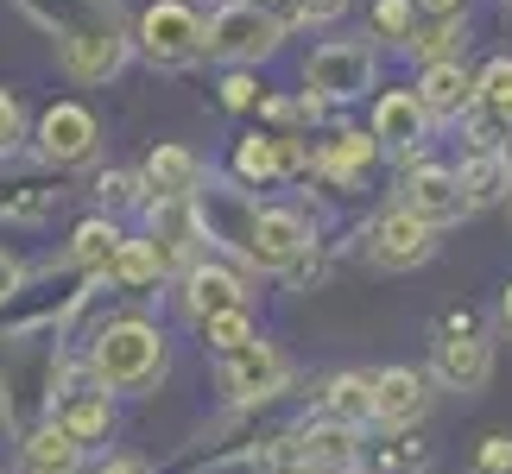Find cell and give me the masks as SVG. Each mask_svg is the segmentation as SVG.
Returning <instances> with one entry per match:
<instances>
[{
	"instance_id": "25",
	"label": "cell",
	"mask_w": 512,
	"mask_h": 474,
	"mask_svg": "<svg viewBox=\"0 0 512 474\" xmlns=\"http://www.w3.org/2000/svg\"><path fill=\"white\" fill-rule=\"evenodd\" d=\"M373 158H380V140H373V133H354V127H348V133H336V140L323 146L317 165L336 177V184H354V177H361Z\"/></svg>"
},
{
	"instance_id": "16",
	"label": "cell",
	"mask_w": 512,
	"mask_h": 474,
	"mask_svg": "<svg viewBox=\"0 0 512 474\" xmlns=\"http://www.w3.org/2000/svg\"><path fill=\"white\" fill-rule=\"evenodd\" d=\"M418 102H424L430 121H468L481 95H475V76H468L462 57H456V64H424V76H418Z\"/></svg>"
},
{
	"instance_id": "21",
	"label": "cell",
	"mask_w": 512,
	"mask_h": 474,
	"mask_svg": "<svg viewBox=\"0 0 512 474\" xmlns=\"http://www.w3.org/2000/svg\"><path fill=\"white\" fill-rule=\"evenodd\" d=\"M317 418L361 430V418H373V373H329L317 392Z\"/></svg>"
},
{
	"instance_id": "9",
	"label": "cell",
	"mask_w": 512,
	"mask_h": 474,
	"mask_svg": "<svg viewBox=\"0 0 512 474\" xmlns=\"http://www.w3.org/2000/svg\"><path fill=\"white\" fill-rule=\"evenodd\" d=\"M373 83V51L367 45H317L304 64V89L323 102H354Z\"/></svg>"
},
{
	"instance_id": "32",
	"label": "cell",
	"mask_w": 512,
	"mask_h": 474,
	"mask_svg": "<svg viewBox=\"0 0 512 474\" xmlns=\"http://www.w3.org/2000/svg\"><path fill=\"white\" fill-rule=\"evenodd\" d=\"M475 474H512V437H506V430L475 449Z\"/></svg>"
},
{
	"instance_id": "34",
	"label": "cell",
	"mask_w": 512,
	"mask_h": 474,
	"mask_svg": "<svg viewBox=\"0 0 512 474\" xmlns=\"http://www.w3.org/2000/svg\"><path fill=\"white\" fill-rule=\"evenodd\" d=\"M222 102H228V108H253V102H260V83H253V76H241V70H234L228 83H222Z\"/></svg>"
},
{
	"instance_id": "29",
	"label": "cell",
	"mask_w": 512,
	"mask_h": 474,
	"mask_svg": "<svg viewBox=\"0 0 512 474\" xmlns=\"http://www.w3.org/2000/svg\"><path fill=\"white\" fill-rule=\"evenodd\" d=\"M203 342H209L215 354H234V348L260 342V335H253V316H247V310H228V316H209V323H203Z\"/></svg>"
},
{
	"instance_id": "12",
	"label": "cell",
	"mask_w": 512,
	"mask_h": 474,
	"mask_svg": "<svg viewBox=\"0 0 512 474\" xmlns=\"http://www.w3.org/2000/svg\"><path fill=\"white\" fill-rule=\"evenodd\" d=\"M95 140H102V127L76 102H57V108H45V121H38V152H45L51 165H83V158H95Z\"/></svg>"
},
{
	"instance_id": "14",
	"label": "cell",
	"mask_w": 512,
	"mask_h": 474,
	"mask_svg": "<svg viewBox=\"0 0 512 474\" xmlns=\"http://www.w3.org/2000/svg\"><path fill=\"white\" fill-rule=\"evenodd\" d=\"M184 310H190V323L203 329L209 316H228V310H247V285H241V272H228V266H215V260H196L184 272Z\"/></svg>"
},
{
	"instance_id": "37",
	"label": "cell",
	"mask_w": 512,
	"mask_h": 474,
	"mask_svg": "<svg viewBox=\"0 0 512 474\" xmlns=\"http://www.w3.org/2000/svg\"><path fill=\"white\" fill-rule=\"evenodd\" d=\"M95 474H159V468H152L146 456H127V449H121V456H108V462L95 468Z\"/></svg>"
},
{
	"instance_id": "8",
	"label": "cell",
	"mask_w": 512,
	"mask_h": 474,
	"mask_svg": "<svg viewBox=\"0 0 512 474\" xmlns=\"http://www.w3.org/2000/svg\"><path fill=\"white\" fill-rule=\"evenodd\" d=\"M285 462H304V468H317V474H348L354 462H361V430L336 424V418H310V424L291 430Z\"/></svg>"
},
{
	"instance_id": "2",
	"label": "cell",
	"mask_w": 512,
	"mask_h": 474,
	"mask_svg": "<svg viewBox=\"0 0 512 474\" xmlns=\"http://www.w3.org/2000/svg\"><path fill=\"white\" fill-rule=\"evenodd\" d=\"M165 373V335L146 316H121V323L95 329L89 342V380L102 392H146Z\"/></svg>"
},
{
	"instance_id": "38",
	"label": "cell",
	"mask_w": 512,
	"mask_h": 474,
	"mask_svg": "<svg viewBox=\"0 0 512 474\" xmlns=\"http://www.w3.org/2000/svg\"><path fill=\"white\" fill-rule=\"evenodd\" d=\"M500 323H506V329H512V285H506V291H500Z\"/></svg>"
},
{
	"instance_id": "5",
	"label": "cell",
	"mask_w": 512,
	"mask_h": 474,
	"mask_svg": "<svg viewBox=\"0 0 512 474\" xmlns=\"http://www.w3.org/2000/svg\"><path fill=\"white\" fill-rule=\"evenodd\" d=\"M310 222L298 209H253L247 215V234H241V253L253 272H291L310 253Z\"/></svg>"
},
{
	"instance_id": "41",
	"label": "cell",
	"mask_w": 512,
	"mask_h": 474,
	"mask_svg": "<svg viewBox=\"0 0 512 474\" xmlns=\"http://www.w3.org/2000/svg\"><path fill=\"white\" fill-rule=\"evenodd\" d=\"M506 7H512V0H506Z\"/></svg>"
},
{
	"instance_id": "20",
	"label": "cell",
	"mask_w": 512,
	"mask_h": 474,
	"mask_svg": "<svg viewBox=\"0 0 512 474\" xmlns=\"http://www.w3.org/2000/svg\"><path fill=\"white\" fill-rule=\"evenodd\" d=\"M234 171H241L247 184H272V177L298 171V146H291L285 133H247V140L234 146Z\"/></svg>"
},
{
	"instance_id": "11",
	"label": "cell",
	"mask_w": 512,
	"mask_h": 474,
	"mask_svg": "<svg viewBox=\"0 0 512 474\" xmlns=\"http://www.w3.org/2000/svg\"><path fill=\"white\" fill-rule=\"evenodd\" d=\"M424 411H430V373H418V367H386V373H373V424L411 430Z\"/></svg>"
},
{
	"instance_id": "15",
	"label": "cell",
	"mask_w": 512,
	"mask_h": 474,
	"mask_svg": "<svg viewBox=\"0 0 512 474\" xmlns=\"http://www.w3.org/2000/svg\"><path fill=\"white\" fill-rule=\"evenodd\" d=\"M405 209H411V215H424L430 228L462 222V215H468L462 177H456V171H443V165H418V171L405 177Z\"/></svg>"
},
{
	"instance_id": "10",
	"label": "cell",
	"mask_w": 512,
	"mask_h": 474,
	"mask_svg": "<svg viewBox=\"0 0 512 474\" xmlns=\"http://www.w3.org/2000/svg\"><path fill=\"white\" fill-rule=\"evenodd\" d=\"M367 253H373V266H386V272H411V266H424L430 253H437V228L399 203L392 215H380V222H373Z\"/></svg>"
},
{
	"instance_id": "35",
	"label": "cell",
	"mask_w": 512,
	"mask_h": 474,
	"mask_svg": "<svg viewBox=\"0 0 512 474\" xmlns=\"http://www.w3.org/2000/svg\"><path fill=\"white\" fill-rule=\"evenodd\" d=\"M19 127H26V121H19V102H13L7 89H0V152H13V146H19Z\"/></svg>"
},
{
	"instance_id": "3",
	"label": "cell",
	"mask_w": 512,
	"mask_h": 474,
	"mask_svg": "<svg viewBox=\"0 0 512 474\" xmlns=\"http://www.w3.org/2000/svg\"><path fill=\"white\" fill-rule=\"evenodd\" d=\"M279 13H266L260 0H228V7H215L209 19V45L203 57H215V64H260V57L279 51Z\"/></svg>"
},
{
	"instance_id": "1",
	"label": "cell",
	"mask_w": 512,
	"mask_h": 474,
	"mask_svg": "<svg viewBox=\"0 0 512 474\" xmlns=\"http://www.w3.org/2000/svg\"><path fill=\"white\" fill-rule=\"evenodd\" d=\"M26 13L57 32V57L76 83H108L127 64V32L114 0H26Z\"/></svg>"
},
{
	"instance_id": "36",
	"label": "cell",
	"mask_w": 512,
	"mask_h": 474,
	"mask_svg": "<svg viewBox=\"0 0 512 474\" xmlns=\"http://www.w3.org/2000/svg\"><path fill=\"white\" fill-rule=\"evenodd\" d=\"M19 285H26V266H19L7 247H0V304H7V298H19Z\"/></svg>"
},
{
	"instance_id": "23",
	"label": "cell",
	"mask_w": 512,
	"mask_h": 474,
	"mask_svg": "<svg viewBox=\"0 0 512 474\" xmlns=\"http://www.w3.org/2000/svg\"><path fill=\"white\" fill-rule=\"evenodd\" d=\"M456 177H462L468 209H487V203H500V196H512V158L506 152H468V165Z\"/></svg>"
},
{
	"instance_id": "26",
	"label": "cell",
	"mask_w": 512,
	"mask_h": 474,
	"mask_svg": "<svg viewBox=\"0 0 512 474\" xmlns=\"http://www.w3.org/2000/svg\"><path fill=\"white\" fill-rule=\"evenodd\" d=\"M462 45H468V19H462V13H456V19H430V26L411 32V51H418L424 64H456Z\"/></svg>"
},
{
	"instance_id": "28",
	"label": "cell",
	"mask_w": 512,
	"mask_h": 474,
	"mask_svg": "<svg viewBox=\"0 0 512 474\" xmlns=\"http://www.w3.org/2000/svg\"><path fill=\"white\" fill-rule=\"evenodd\" d=\"M475 95H481V114H494V121H506L512 127V57H494L481 76H475Z\"/></svg>"
},
{
	"instance_id": "4",
	"label": "cell",
	"mask_w": 512,
	"mask_h": 474,
	"mask_svg": "<svg viewBox=\"0 0 512 474\" xmlns=\"http://www.w3.org/2000/svg\"><path fill=\"white\" fill-rule=\"evenodd\" d=\"M209 45V26L196 19V7H184V0H152V7L140 13V51L152 57L159 70H184L196 64Z\"/></svg>"
},
{
	"instance_id": "27",
	"label": "cell",
	"mask_w": 512,
	"mask_h": 474,
	"mask_svg": "<svg viewBox=\"0 0 512 474\" xmlns=\"http://www.w3.org/2000/svg\"><path fill=\"white\" fill-rule=\"evenodd\" d=\"M159 253H152V241H127L121 247V260L108 266V279L121 285V291H146V285H159Z\"/></svg>"
},
{
	"instance_id": "24",
	"label": "cell",
	"mask_w": 512,
	"mask_h": 474,
	"mask_svg": "<svg viewBox=\"0 0 512 474\" xmlns=\"http://www.w3.org/2000/svg\"><path fill=\"white\" fill-rule=\"evenodd\" d=\"M140 177H146V190H159V196H196L203 165H196V152H184V146H159Z\"/></svg>"
},
{
	"instance_id": "39",
	"label": "cell",
	"mask_w": 512,
	"mask_h": 474,
	"mask_svg": "<svg viewBox=\"0 0 512 474\" xmlns=\"http://www.w3.org/2000/svg\"><path fill=\"white\" fill-rule=\"evenodd\" d=\"M279 474H317V468H304V462H285V468H279Z\"/></svg>"
},
{
	"instance_id": "7",
	"label": "cell",
	"mask_w": 512,
	"mask_h": 474,
	"mask_svg": "<svg viewBox=\"0 0 512 474\" xmlns=\"http://www.w3.org/2000/svg\"><path fill=\"white\" fill-rule=\"evenodd\" d=\"M285 386H291V361L272 342H247L222 354V392L234 405H272Z\"/></svg>"
},
{
	"instance_id": "18",
	"label": "cell",
	"mask_w": 512,
	"mask_h": 474,
	"mask_svg": "<svg viewBox=\"0 0 512 474\" xmlns=\"http://www.w3.org/2000/svg\"><path fill=\"white\" fill-rule=\"evenodd\" d=\"M19 449H26V468H32V474H76V468H83V456H89V449L76 443L57 418H38Z\"/></svg>"
},
{
	"instance_id": "22",
	"label": "cell",
	"mask_w": 512,
	"mask_h": 474,
	"mask_svg": "<svg viewBox=\"0 0 512 474\" xmlns=\"http://www.w3.org/2000/svg\"><path fill=\"white\" fill-rule=\"evenodd\" d=\"M121 247H127V234L114 228V215H95V222H83L70 234V266H83L95 272V279H108V266L121 260Z\"/></svg>"
},
{
	"instance_id": "30",
	"label": "cell",
	"mask_w": 512,
	"mask_h": 474,
	"mask_svg": "<svg viewBox=\"0 0 512 474\" xmlns=\"http://www.w3.org/2000/svg\"><path fill=\"white\" fill-rule=\"evenodd\" d=\"M95 196H102V209H133L146 196V177L140 171H102L95 177Z\"/></svg>"
},
{
	"instance_id": "6",
	"label": "cell",
	"mask_w": 512,
	"mask_h": 474,
	"mask_svg": "<svg viewBox=\"0 0 512 474\" xmlns=\"http://www.w3.org/2000/svg\"><path fill=\"white\" fill-rule=\"evenodd\" d=\"M146 222H152V253H159V266L165 272H190L196 266V247L209 241L196 196H152Z\"/></svg>"
},
{
	"instance_id": "13",
	"label": "cell",
	"mask_w": 512,
	"mask_h": 474,
	"mask_svg": "<svg viewBox=\"0 0 512 474\" xmlns=\"http://www.w3.org/2000/svg\"><path fill=\"white\" fill-rule=\"evenodd\" d=\"M437 380L449 392H481L487 380H494V342H487V329L437 335Z\"/></svg>"
},
{
	"instance_id": "17",
	"label": "cell",
	"mask_w": 512,
	"mask_h": 474,
	"mask_svg": "<svg viewBox=\"0 0 512 474\" xmlns=\"http://www.w3.org/2000/svg\"><path fill=\"white\" fill-rule=\"evenodd\" d=\"M424 102H418V89H386L380 95V108H373V140L380 146H399V152H418L424 146Z\"/></svg>"
},
{
	"instance_id": "19",
	"label": "cell",
	"mask_w": 512,
	"mask_h": 474,
	"mask_svg": "<svg viewBox=\"0 0 512 474\" xmlns=\"http://www.w3.org/2000/svg\"><path fill=\"white\" fill-rule=\"evenodd\" d=\"M57 424L70 430L83 449H95V443H108L114 437V405H108V392L102 386H83V392H64L57 399Z\"/></svg>"
},
{
	"instance_id": "40",
	"label": "cell",
	"mask_w": 512,
	"mask_h": 474,
	"mask_svg": "<svg viewBox=\"0 0 512 474\" xmlns=\"http://www.w3.org/2000/svg\"><path fill=\"white\" fill-rule=\"evenodd\" d=\"M260 7H266V0H260Z\"/></svg>"
},
{
	"instance_id": "31",
	"label": "cell",
	"mask_w": 512,
	"mask_h": 474,
	"mask_svg": "<svg viewBox=\"0 0 512 474\" xmlns=\"http://www.w3.org/2000/svg\"><path fill=\"white\" fill-rule=\"evenodd\" d=\"M373 32L380 38H392V45H411V0H380V7H373Z\"/></svg>"
},
{
	"instance_id": "33",
	"label": "cell",
	"mask_w": 512,
	"mask_h": 474,
	"mask_svg": "<svg viewBox=\"0 0 512 474\" xmlns=\"http://www.w3.org/2000/svg\"><path fill=\"white\" fill-rule=\"evenodd\" d=\"M342 7L348 0H291V19H298V26H329Z\"/></svg>"
}]
</instances>
